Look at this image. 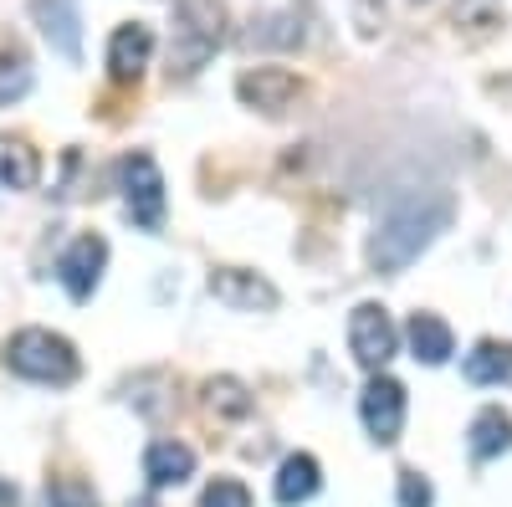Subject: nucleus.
<instances>
[{
  "label": "nucleus",
  "instance_id": "7ed1b4c3",
  "mask_svg": "<svg viewBox=\"0 0 512 507\" xmlns=\"http://www.w3.org/2000/svg\"><path fill=\"white\" fill-rule=\"evenodd\" d=\"M6 369L36 385H72L77 379V349L52 328H21L6 338Z\"/></svg>",
  "mask_w": 512,
  "mask_h": 507
},
{
  "label": "nucleus",
  "instance_id": "5701e85b",
  "mask_svg": "<svg viewBox=\"0 0 512 507\" xmlns=\"http://www.w3.org/2000/svg\"><path fill=\"white\" fill-rule=\"evenodd\" d=\"M436 502V492H431V482H425L420 472H400V507H431Z\"/></svg>",
  "mask_w": 512,
  "mask_h": 507
},
{
  "label": "nucleus",
  "instance_id": "412c9836",
  "mask_svg": "<svg viewBox=\"0 0 512 507\" xmlns=\"http://www.w3.org/2000/svg\"><path fill=\"white\" fill-rule=\"evenodd\" d=\"M47 507H98V492L82 477H57L47 487Z\"/></svg>",
  "mask_w": 512,
  "mask_h": 507
},
{
  "label": "nucleus",
  "instance_id": "ddd939ff",
  "mask_svg": "<svg viewBox=\"0 0 512 507\" xmlns=\"http://www.w3.org/2000/svg\"><path fill=\"white\" fill-rule=\"evenodd\" d=\"M318 487H323V467L308 456V451H297V456H287L282 461V472H277V502L282 507H297V502H308V497H318Z\"/></svg>",
  "mask_w": 512,
  "mask_h": 507
},
{
  "label": "nucleus",
  "instance_id": "20e7f679",
  "mask_svg": "<svg viewBox=\"0 0 512 507\" xmlns=\"http://www.w3.org/2000/svg\"><path fill=\"white\" fill-rule=\"evenodd\" d=\"M118 185H123V205L134 226L144 231H159L164 226V175L149 154H123L118 164Z\"/></svg>",
  "mask_w": 512,
  "mask_h": 507
},
{
  "label": "nucleus",
  "instance_id": "39448f33",
  "mask_svg": "<svg viewBox=\"0 0 512 507\" xmlns=\"http://www.w3.org/2000/svg\"><path fill=\"white\" fill-rule=\"evenodd\" d=\"M359 415H364V426H369V436L379 446H395L400 441V426H405V385L374 369V379H369L364 395H359Z\"/></svg>",
  "mask_w": 512,
  "mask_h": 507
},
{
  "label": "nucleus",
  "instance_id": "393cba45",
  "mask_svg": "<svg viewBox=\"0 0 512 507\" xmlns=\"http://www.w3.org/2000/svg\"><path fill=\"white\" fill-rule=\"evenodd\" d=\"M415 6H420V0H415Z\"/></svg>",
  "mask_w": 512,
  "mask_h": 507
},
{
  "label": "nucleus",
  "instance_id": "f8f14e48",
  "mask_svg": "<svg viewBox=\"0 0 512 507\" xmlns=\"http://www.w3.org/2000/svg\"><path fill=\"white\" fill-rule=\"evenodd\" d=\"M144 477L149 487H180L195 477V451L180 446V441H154L144 451Z\"/></svg>",
  "mask_w": 512,
  "mask_h": 507
},
{
  "label": "nucleus",
  "instance_id": "2eb2a0df",
  "mask_svg": "<svg viewBox=\"0 0 512 507\" xmlns=\"http://www.w3.org/2000/svg\"><path fill=\"white\" fill-rule=\"evenodd\" d=\"M466 446H472V456L477 461H492V456H502V451H512V420L492 405V410H482L477 420H472V431H466Z\"/></svg>",
  "mask_w": 512,
  "mask_h": 507
},
{
  "label": "nucleus",
  "instance_id": "0eeeda50",
  "mask_svg": "<svg viewBox=\"0 0 512 507\" xmlns=\"http://www.w3.org/2000/svg\"><path fill=\"white\" fill-rule=\"evenodd\" d=\"M103 267H108V241L103 236H77L62 251V262H57V277L67 287V298L88 303L93 292H98V282H103Z\"/></svg>",
  "mask_w": 512,
  "mask_h": 507
},
{
  "label": "nucleus",
  "instance_id": "f257e3e1",
  "mask_svg": "<svg viewBox=\"0 0 512 507\" xmlns=\"http://www.w3.org/2000/svg\"><path fill=\"white\" fill-rule=\"evenodd\" d=\"M451 226V195H400L369 236V267L395 277Z\"/></svg>",
  "mask_w": 512,
  "mask_h": 507
},
{
  "label": "nucleus",
  "instance_id": "6ab92c4d",
  "mask_svg": "<svg viewBox=\"0 0 512 507\" xmlns=\"http://www.w3.org/2000/svg\"><path fill=\"white\" fill-rule=\"evenodd\" d=\"M205 405L216 410V415H246L251 410V395H246L241 379L221 374V379H210V385H205Z\"/></svg>",
  "mask_w": 512,
  "mask_h": 507
},
{
  "label": "nucleus",
  "instance_id": "9d476101",
  "mask_svg": "<svg viewBox=\"0 0 512 507\" xmlns=\"http://www.w3.org/2000/svg\"><path fill=\"white\" fill-rule=\"evenodd\" d=\"M149 57H154V31L139 26V21H128L108 41V77L113 82H139L144 67H149Z\"/></svg>",
  "mask_w": 512,
  "mask_h": 507
},
{
  "label": "nucleus",
  "instance_id": "6e6552de",
  "mask_svg": "<svg viewBox=\"0 0 512 507\" xmlns=\"http://www.w3.org/2000/svg\"><path fill=\"white\" fill-rule=\"evenodd\" d=\"M210 298L236 308V313H272L277 308V287L267 277L246 272V267H216L210 272Z\"/></svg>",
  "mask_w": 512,
  "mask_h": 507
},
{
  "label": "nucleus",
  "instance_id": "4be33fe9",
  "mask_svg": "<svg viewBox=\"0 0 512 507\" xmlns=\"http://www.w3.org/2000/svg\"><path fill=\"white\" fill-rule=\"evenodd\" d=\"M200 507H251V492H246L236 477H216V482L205 487Z\"/></svg>",
  "mask_w": 512,
  "mask_h": 507
},
{
  "label": "nucleus",
  "instance_id": "9b49d317",
  "mask_svg": "<svg viewBox=\"0 0 512 507\" xmlns=\"http://www.w3.org/2000/svg\"><path fill=\"white\" fill-rule=\"evenodd\" d=\"M236 93H241V103L262 108V113H287L297 98V77L287 67H256L236 82Z\"/></svg>",
  "mask_w": 512,
  "mask_h": 507
},
{
  "label": "nucleus",
  "instance_id": "423d86ee",
  "mask_svg": "<svg viewBox=\"0 0 512 507\" xmlns=\"http://www.w3.org/2000/svg\"><path fill=\"white\" fill-rule=\"evenodd\" d=\"M395 344H400V333H395L390 313H384L379 303H359L349 313V349L364 369H384L395 359Z\"/></svg>",
  "mask_w": 512,
  "mask_h": 507
},
{
  "label": "nucleus",
  "instance_id": "f3484780",
  "mask_svg": "<svg viewBox=\"0 0 512 507\" xmlns=\"http://www.w3.org/2000/svg\"><path fill=\"white\" fill-rule=\"evenodd\" d=\"M466 379H472V385H502V379H512V344L482 338V344L466 354Z\"/></svg>",
  "mask_w": 512,
  "mask_h": 507
},
{
  "label": "nucleus",
  "instance_id": "1a4fd4ad",
  "mask_svg": "<svg viewBox=\"0 0 512 507\" xmlns=\"http://www.w3.org/2000/svg\"><path fill=\"white\" fill-rule=\"evenodd\" d=\"M31 16L62 62H82V21L72 0H31Z\"/></svg>",
  "mask_w": 512,
  "mask_h": 507
},
{
  "label": "nucleus",
  "instance_id": "aec40b11",
  "mask_svg": "<svg viewBox=\"0 0 512 507\" xmlns=\"http://www.w3.org/2000/svg\"><path fill=\"white\" fill-rule=\"evenodd\" d=\"M31 93V62L21 52H6L0 57V108H11Z\"/></svg>",
  "mask_w": 512,
  "mask_h": 507
},
{
  "label": "nucleus",
  "instance_id": "4468645a",
  "mask_svg": "<svg viewBox=\"0 0 512 507\" xmlns=\"http://www.w3.org/2000/svg\"><path fill=\"white\" fill-rule=\"evenodd\" d=\"M36 175H41L36 149H31L26 139H0V190L21 195V190L36 185Z\"/></svg>",
  "mask_w": 512,
  "mask_h": 507
},
{
  "label": "nucleus",
  "instance_id": "b1692460",
  "mask_svg": "<svg viewBox=\"0 0 512 507\" xmlns=\"http://www.w3.org/2000/svg\"><path fill=\"white\" fill-rule=\"evenodd\" d=\"M0 507H16V487L6 477H0Z\"/></svg>",
  "mask_w": 512,
  "mask_h": 507
},
{
  "label": "nucleus",
  "instance_id": "f03ea898",
  "mask_svg": "<svg viewBox=\"0 0 512 507\" xmlns=\"http://www.w3.org/2000/svg\"><path fill=\"white\" fill-rule=\"evenodd\" d=\"M226 47V6L221 0H180L175 36H169V72L190 77Z\"/></svg>",
  "mask_w": 512,
  "mask_h": 507
},
{
  "label": "nucleus",
  "instance_id": "a211bd4d",
  "mask_svg": "<svg viewBox=\"0 0 512 507\" xmlns=\"http://www.w3.org/2000/svg\"><path fill=\"white\" fill-rule=\"evenodd\" d=\"M246 41L251 47H303V21L297 16H256Z\"/></svg>",
  "mask_w": 512,
  "mask_h": 507
},
{
  "label": "nucleus",
  "instance_id": "dca6fc26",
  "mask_svg": "<svg viewBox=\"0 0 512 507\" xmlns=\"http://www.w3.org/2000/svg\"><path fill=\"white\" fill-rule=\"evenodd\" d=\"M410 349H415L420 364H446L456 344H451V328L436 313H415L410 318Z\"/></svg>",
  "mask_w": 512,
  "mask_h": 507
}]
</instances>
